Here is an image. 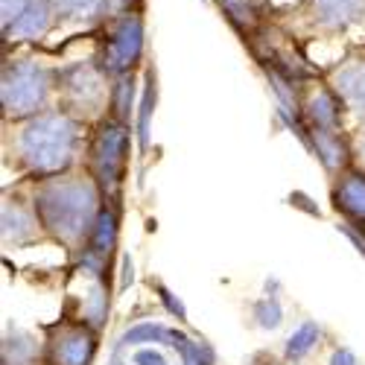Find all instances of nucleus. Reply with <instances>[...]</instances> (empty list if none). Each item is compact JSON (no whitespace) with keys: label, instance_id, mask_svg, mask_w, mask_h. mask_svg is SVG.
I'll list each match as a JSON object with an SVG mask.
<instances>
[{"label":"nucleus","instance_id":"nucleus-12","mask_svg":"<svg viewBox=\"0 0 365 365\" xmlns=\"http://www.w3.org/2000/svg\"><path fill=\"white\" fill-rule=\"evenodd\" d=\"M0 222H4V228H0V234H4V246H24V242L36 240L38 237V214L33 202H21V199H6L4 207H0Z\"/></svg>","mask_w":365,"mask_h":365},{"label":"nucleus","instance_id":"nucleus-2","mask_svg":"<svg viewBox=\"0 0 365 365\" xmlns=\"http://www.w3.org/2000/svg\"><path fill=\"white\" fill-rule=\"evenodd\" d=\"M82 126L76 117H71L62 108H50L36 117H26L12 123V155L36 178L62 175L73 167Z\"/></svg>","mask_w":365,"mask_h":365},{"label":"nucleus","instance_id":"nucleus-13","mask_svg":"<svg viewBox=\"0 0 365 365\" xmlns=\"http://www.w3.org/2000/svg\"><path fill=\"white\" fill-rule=\"evenodd\" d=\"M58 24L97 26L120 15V0H53Z\"/></svg>","mask_w":365,"mask_h":365},{"label":"nucleus","instance_id":"nucleus-3","mask_svg":"<svg viewBox=\"0 0 365 365\" xmlns=\"http://www.w3.org/2000/svg\"><path fill=\"white\" fill-rule=\"evenodd\" d=\"M56 97V71L47 68L38 58H9L0 73V106H4V120L18 123V120L36 117L50 111Z\"/></svg>","mask_w":365,"mask_h":365},{"label":"nucleus","instance_id":"nucleus-9","mask_svg":"<svg viewBox=\"0 0 365 365\" xmlns=\"http://www.w3.org/2000/svg\"><path fill=\"white\" fill-rule=\"evenodd\" d=\"M94 351H97V336L85 324H62L47 339L50 365H91Z\"/></svg>","mask_w":365,"mask_h":365},{"label":"nucleus","instance_id":"nucleus-10","mask_svg":"<svg viewBox=\"0 0 365 365\" xmlns=\"http://www.w3.org/2000/svg\"><path fill=\"white\" fill-rule=\"evenodd\" d=\"M327 85L348 111L365 117V53H354L327 73Z\"/></svg>","mask_w":365,"mask_h":365},{"label":"nucleus","instance_id":"nucleus-4","mask_svg":"<svg viewBox=\"0 0 365 365\" xmlns=\"http://www.w3.org/2000/svg\"><path fill=\"white\" fill-rule=\"evenodd\" d=\"M56 100L58 108L76 117L79 123H100L108 117L111 76L97 58L56 68Z\"/></svg>","mask_w":365,"mask_h":365},{"label":"nucleus","instance_id":"nucleus-22","mask_svg":"<svg viewBox=\"0 0 365 365\" xmlns=\"http://www.w3.org/2000/svg\"><path fill=\"white\" fill-rule=\"evenodd\" d=\"M330 365H356V356L351 351H336L330 359Z\"/></svg>","mask_w":365,"mask_h":365},{"label":"nucleus","instance_id":"nucleus-16","mask_svg":"<svg viewBox=\"0 0 365 365\" xmlns=\"http://www.w3.org/2000/svg\"><path fill=\"white\" fill-rule=\"evenodd\" d=\"M222 18L242 36V41H249L257 29L263 26V4L260 0H214Z\"/></svg>","mask_w":365,"mask_h":365},{"label":"nucleus","instance_id":"nucleus-11","mask_svg":"<svg viewBox=\"0 0 365 365\" xmlns=\"http://www.w3.org/2000/svg\"><path fill=\"white\" fill-rule=\"evenodd\" d=\"M342 100L333 94L330 85L310 82V88L301 85V111L304 123L310 129H339L342 126Z\"/></svg>","mask_w":365,"mask_h":365},{"label":"nucleus","instance_id":"nucleus-15","mask_svg":"<svg viewBox=\"0 0 365 365\" xmlns=\"http://www.w3.org/2000/svg\"><path fill=\"white\" fill-rule=\"evenodd\" d=\"M336 187H333V205L336 210L354 222H365V173L362 170H345L336 175Z\"/></svg>","mask_w":365,"mask_h":365},{"label":"nucleus","instance_id":"nucleus-14","mask_svg":"<svg viewBox=\"0 0 365 365\" xmlns=\"http://www.w3.org/2000/svg\"><path fill=\"white\" fill-rule=\"evenodd\" d=\"M316 152V158L324 164V170L330 175H342L348 170L351 161V149L342 138L339 129H310V140H307Z\"/></svg>","mask_w":365,"mask_h":365},{"label":"nucleus","instance_id":"nucleus-8","mask_svg":"<svg viewBox=\"0 0 365 365\" xmlns=\"http://www.w3.org/2000/svg\"><path fill=\"white\" fill-rule=\"evenodd\" d=\"M304 29L316 36H342L365 18V0H301L295 6Z\"/></svg>","mask_w":365,"mask_h":365},{"label":"nucleus","instance_id":"nucleus-18","mask_svg":"<svg viewBox=\"0 0 365 365\" xmlns=\"http://www.w3.org/2000/svg\"><path fill=\"white\" fill-rule=\"evenodd\" d=\"M135 94H138V71L120 73L111 79V103H108V117L129 123L135 114Z\"/></svg>","mask_w":365,"mask_h":365},{"label":"nucleus","instance_id":"nucleus-1","mask_svg":"<svg viewBox=\"0 0 365 365\" xmlns=\"http://www.w3.org/2000/svg\"><path fill=\"white\" fill-rule=\"evenodd\" d=\"M33 207L41 228L68 249L88 246L100 217V185L94 175L62 173L41 178L33 190Z\"/></svg>","mask_w":365,"mask_h":365},{"label":"nucleus","instance_id":"nucleus-21","mask_svg":"<svg viewBox=\"0 0 365 365\" xmlns=\"http://www.w3.org/2000/svg\"><path fill=\"white\" fill-rule=\"evenodd\" d=\"M33 359V342L24 333H18L15 339L4 342V365H26Z\"/></svg>","mask_w":365,"mask_h":365},{"label":"nucleus","instance_id":"nucleus-19","mask_svg":"<svg viewBox=\"0 0 365 365\" xmlns=\"http://www.w3.org/2000/svg\"><path fill=\"white\" fill-rule=\"evenodd\" d=\"M155 97H158V79H155V68L146 71V82H143V94H140V103H138V138H140V146L149 143V120H152V111H155Z\"/></svg>","mask_w":365,"mask_h":365},{"label":"nucleus","instance_id":"nucleus-20","mask_svg":"<svg viewBox=\"0 0 365 365\" xmlns=\"http://www.w3.org/2000/svg\"><path fill=\"white\" fill-rule=\"evenodd\" d=\"M319 336H322V330H319V324H313V322H304L292 336H289V345H287V356L289 359H301V356H307L316 345H319Z\"/></svg>","mask_w":365,"mask_h":365},{"label":"nucleus","instance_id":"nucleus-7","mask_svg":"<svg viewBox=\"0 0 365 365\" xmlns=\"http://www.w3.org/2000/svg\"><path fill=\"white\" fill-rule=\"evenodd\" d=\"M58 26L53 0H0V29L6 44L44 41Z\"/></svg>","mask_w":365,"mask_h":365},{"label":"nucleus","instance_id":"nucleus-6","mask_svg":"<svg viewBox=\"0 0 365 365\" xmlns=\"http://www.w3.org/2000/svg\"><path fill=\"white\" fill-rule=\"evenodd\" d=\"M129 143H132L129 123H120L114 117L100 120L88 155H91V175H94L103 193H114L120 178H123L129 161Z\"/></svg>","mask_w":365,"mask_h":365},{"label":"nucleus","instance_id":"nucleus-17","mask_svg":"<svg viewBox=\"0 0 365 365\" xmlns=\"http://www.w3.org/2000/svg\"><path fill=\"white\" fill-rule=\"evenodd\" d=\"M114 242H117V214H114V207L106 205L100 210V217H97L94 231H91L85 255L91 260H97V263H106L111 257V252H114Z\"/></svg>","mask_w":365,"mask_h":365},{"label":"nucleus","instance_id":"nucleus-5","mask_svg":"<svg viewBox=\"0 0 365 365\" xmlns=\"http://www.w3.org/2000/svg\"><path fill=\"white\" fill-rule=\"evenodd\" d=\"M103 44L97 62L103 71L114 79L120 73H132L143 62V50H146V21L143 9L132 12H120L103 24Z\"/></svg>","mask_w":365,"mask_h":365},{"label":"nucleus","instance_id":"nucleus-23","mask_svg":"<svg viewBox=\"0 0 365 365\" xmlns=\"http://www.w3.org/2000/svg\"><path fill=\"white\" fill-rule=\"evenodd\" d=\"M356 152H359V158H362V167H365V132L359 135V143H356Z\"/></svg>","mask_w":365,"mask_h":365}]
</instances>
